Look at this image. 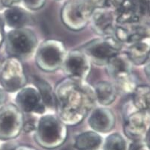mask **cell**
<instances>
[{
    "label": "cell",
    "instance_id": "obj_34",
    "mask_svg": "<svg viewBox=\"0 0 150 150\" xmlns=\"http://www.w3.org/2000/svg\"><path fill=\"white\" fill-rule=\"evenodd\" d=\"M1 67H2V63L0 61V69H1Z\"/></svg>",
    "mask_w": 150,
    "mask_h": 150
},
{
    "label": "cell",
    "instance_id": "obj_12",
    "mask_svg": "<svg viewBox=\"0 0 150 150\" xmlns=\"http://www.w3.org/2000/svg\"><path fill=\"white\" fill-rule=\"evenodd\" d=\"M148 124L149 118L146 111L137 110L125 117L124 133L133 141L143 140L149 131Z\"/></svg>",
    "mask_w": 150,
    "mask_h": 150
},
{
    "label": "cell",
    "instance_id": "obj_33",
    "mask_svg": "<svg viewBox=\"0 0 150 150\" xmlns=\"http://www.w3.org/2000/svg\"><path fill=\"white\" fill-rule=\"evenodd\" d=\"M3 24H4V21H3V18H2V15L0 13V28H2V27H3Z\"/></svg>",
    "mask_w": 150,
    "mask_h": 150
},
{
    "label": "cell",
    "instance_id": "obj_24",
    "mask_svg": "<svg viewBox=\"0 0 150 150\" xmlns=\"http://www.w3.org/2000/svg\"><path fill=\"white\" fill-rule=\"evenodd\" d=\"M117 83L118 89L125 94H132L137 87L136 81L132 74L117 80Z\"/></svg>",
    "mask_w": 150,
    "mask_h": 150
},
{
    "label": "cell",
    "instance_id": "obj_5",
    "mask_svg": "<svg viewBox=\"0 0 150 150\" xmlns=\"http://www.w3.org/2000/svg\"><path fill=\"white\" fill-rule=\"evenodd\" d=\"M108 8L118 24L138 23L149 15V0H110Z\"/></svg>",
    "mask_w": 150,
    "mask_h": 150
},
{
    "label": "cell",
    "instance_id": "obj_8",
    "mask_svg": "<svg viewBox=\"0 0 150 150\" xmlns=\"http://www.w3.org/2000/svg\"><path fill=\"white\" fill-rule=\"evenodd\" d=\"M24 67L20 59L10 57L2 64L0 69V84L5 92L20 91L26 84Z\"/></svg>",
    "mask_w": 150,
    "mask_h": 150
},
{
    "label": "cell",
    "instance_id": "obj_23",
    "mask_svg": "<svg viewBox=\"0 0 150 150\" xmlns=\"http://www.w3.org/2000/svg\"><path fill=\"white\" fill-rule=\"evenodd\" d=\"M105 150H125L126 144L123 137L118 133L108 136L105 143Z\"/></svg>",
    "mask_w": 150,
    "mask_h": 150
},
{
    "label": "cell",
    "instance_id": "obj_17",
    "mask_svg": "<svg viewBox=\"0 0 150 150\" xmlns=\"http://www.w3.org/2000/svg\"><path fill=\"white\" fill-rule=\"evenodd\" d=\"M4 23L13 29L24 28L29 21V15L26 9L19 5L6 8L2 15Z\"/></svg>",
    "mask_w": 150,
    "mask_h": 150
},
{
    "label": "cell",
    "instance_id": "obj_32",
    "mask_svg": "<svg viewBox=\"0 0 150 150\" xmlns=\"http://www.w3.org/2000/svg\"><path fill=\"white\" fill-rule=\"evenodd\" d=\"M4 38H5V36L3 35L2 28H0V47H1V46H2L4 42Z\"/></svg>",
    "mask_w": 150,
    "mask_h": 150
},
{
    "label": "cell",
    "instance_id": "obj_1",
    "mask_svg": "<svg viewBox=\"0 0 150 150\" xmlns=\"http://www.w3.org/2000/svg\"><path fill=\"white\" fill-rule=\"evenodd\" d=\"M54 93L59 119L67 125L82 122L96 100L93 88L85 81L70 78L61 81Z\"/></svg>",
    "mask_w": 150,
    "mask_h": 150
},
{
    "label": "cell",
    "instance_id": "obj_6",
    "mask_svg": "<svg viewBox=\"0 0 150 150\" xmlns=\"http://www.w3.org/2000/svg\"><path fill=\"white\" fill-rule=\"evenodd\" d=\"M121 48V43L114 36H106L88 42L81 47V51L92 62L102 66L119 54Z\"/></svg>",
    "mask_w": 150,
    "mask_h": 150
},
{
    "label": "cell",
    "instance_id": "obj_26",
    "mask_svg": "<svg viewBox=\"0 0 150 150\" xmlns=\"http://www.w3.org/2000/svg\"><path fill=\"white\" fill-rule=\"evenodd\" d=\"M28 114V117L26 118L24 117V120H23V129L25 132H31L36 130L38 121L35 119V117H32L30 114Z\"/></svg>",
    "mask_w": 150,
    "mask_h": 150
},
{
    "label": "cell",
    "instance_id": "obj_4",
    "mask_svg": "<svg viewBox=\"0 0 150 150\" xmlns=\"http://www.w3.org/2000/svg\"><path fill=\"white\" fill-rule=\"evenodd\" d=\"M5 50L10 57L19 59L26 58L33 54L38 46V38L28 28L13 29L4 38Z\"/></svg>",
    "mask_w": 150,
    "mask_h": 150
},
{
    "label": "cell",
    "instance_id": "obj_21",
    "mask_svg": "<svg viewBox=\"0 0 150 150\" xmlns=\"http://www.w3.org/2000/svg\"><path fill=\"white\" fill-rule=\"evenodd\" d=\"M34 83L43 99L45 106L51 109L56 108V96L51 85L46 80L37 76H34Z\"/></svg>",
    "mask_w": 150,
    "mask_h": 150
},
{
    "label": "cell",
    "instance_id": "obj_9",
    "mask_svg": "<svg viewBox=\"0 0 150 150\" xmlns=\"http://www.w3.org/2000/svg\"><path fill=\"white\" fill-rule=\"evenodd\" d=\"M24 116L17 105L8 104L0 108V140L16 138L23 129Z\"/></svg>",
    "mask_w": 150,
    "mask_h": 150
},
{
    "label": "cell",
    "instance_id": "obj_13",
    "mask_svg": "<svg viewBox=\"0 0 150 150\" xmlns=\"http://www.w3.org/2000/svg\"><path fill=\"white\" fill-rule=\"evenodd\" d=\"M113 36L119 42L134 43L142 41L149 36V30L144 25L137 23L118 24L114 27Z\"/></svg>",
    "mask_w": 150,
    "mask_h": 150
},
{
    "label": "cell",
    "instance_id": "obj_18",
    "mask_svg": "<svg viewBox=\"0 0 150 150\" xmlns=\"http://www.w3.org/2000/svg\"><path fill=\"white\" fill-rule=\"evenodd\" d=\"M96 100L103 106L112 104L117 95V89L113 84L108 81H100L93 88Z\"/></svg>",
    "mask_w": 150,
    "mask_h": 150
},
{
    "label": "cell",
    "instance_id": "obj_2",
    "mask_svg": "<svg viewBox=\"0 0 150 150\" xmlns=\"http://www.w3.org/2000/svg\"><path fill=\"white\" fill-rule=\"evenodd\" d=\"M67 136L66 125L59 117L48 114L38 120L35 140L43 148L47 149L58 148L64 143Z\"/></svg>",
    "mask_w": 150,
    "mask_h": 150
},
{
    "label": "cell",
    "instance_id": "obj_7",
    "mask_svg": "<svg viewBox=\"0 0 150 150\" xmlns=\"http://www.w3.org/2000/svg\"><path fill=\"white\" fill-rule=\"evenodd\" d=\"M66 55V49L62 42L45 40L37 50V65L45 72H54L62 66Z\"/></svg>",
    "mask_w": 150,
    "mask_h": 150
},
{
    "label": "cell",
    "instance_id": "obj_27",
    "mask_svg": "<svg viewBox=\"0 0 150 150\" xmlns=\"http://www.w3.org/2000/svg\"><path fill=\"white\" fill-rule=\"evenodd\" d=\"M129 150H149V146L147 145L145 140H134Z\"/></svg>",
    "mask_w": 150,
    "mask_h": 150
},
{
    "label": "cell",
    "instance_id": "obj_16",
    "mask_svg": "<svg viewBox=\"0 0 150 150\" xmlns=\"http://www.w3.org/2000/svg\"><path fill=\"white\" fill-rule=\"evenodd\" d=\"M105 66L108 74L116 81L132 75V63L126 54H117Z\"/></svg>",
    "mask_w": 150,
    "mask_h": 150
},
{
    "label": "cell",
    "instance_id": "obj_25",
    "mask_svg": "<svg viewBox=\"0 0 150 150\" xmlns=\"http://www.w3.org/2000/svg\"><path fill=\"white\" fill-rule=\"evenodd\" d=\"M46 0H21V3L26 10L38 11L46 4Z\"/></svg>",
    "mask_w": 150,
    "mask_h": 150
},
{
    "label": "cell",
    "instance_id": "obj_10",
    "mask_svg": "<svg viewBox=\"0 0 150 150\" xmlns=\"http://www.w3.org/2000/svg\"><path fill=\"white\" fill-rule=\"evenodd\" d=\"M63 65L66 74L73 79L86 81L90 74V60L81 50H73L68 53Z\"/></svg>",
    "mask_w": 150,
    "mask_h": 150
},
{
    "label": "cell",
    "instance_id": "obj_14",
    "mask_svg": "<svg viewBox=\"0 0 150 150\" xmlns=\"http://www.w3.org/2000/svg\"><path fill=\"white\" fill-rule=\"evenodd\" d=\"M91 21L96 33L102 37L113 36L115 23L114 11L109 8H102L94 10Z\"/></svg>",
    "mask_w": 150,
    "mask_h": 150
},
{
    "label": "cell",
    "instance_id": "obj_11",
    "mask_svg": "<svg viewBox=\"0 0 150 150\" xmlns=\"http://www.w3.org/2000/svg\"><path fill=\"white\" fill-rule=\"evenodd\" d=\"M16 104L22 112L25 114H44L46 111L43 101L35 88L24 87L16 96Z\"/></svg>",
    "mask_w": 150,
    "mask_h": 150
},
{
    "label": "cell",
    "instance_id": "obj_31",
    "mask_svg": "<svg viewBox=\"0 0 150 150\" xmlns=\"http://www.w3.org/2000/svg\"><path fill=\"white\" fill-rule=\"evenodd\" d=\"M12 150H36L35 148L32 146H25L21 145L18 146H15L12 149Z\"/></svg>",
    "mask_w": 150,
    "mask_h": 150
},
{
    "label": "cell",
    "instance_id": "obj_30",
    "mask_svg": "<svg viewBox=\"0 0 150 150\" xmlns=\"http://www.w3.org/2000/svg\"><path fill=\"white\" fill-rule=\"evenodd\" d=\"M7 98H8V96H7V93L3 89L0 88V106L3 105L7 101Z\"/></svg>",
    "mask_w": 150,
    "mask_h": 150
},
{
    "label": "cell",
    "instance_id": "obj_28",
    "mask_svg": "<svg viewBox=\"0 0 150 150\" xmlns=\"http://www.w3.org/2000/svg\"><path fill=\"white\" fill-rule=\"evenodd\" d=\"M91 2L96 8H108L110 0H91Z\"/></svg>",
    "mask_w": 150,
    "mask_h": 150
},
{
    "label": "cell",
    "instance_id": "obj_20",
    "mask_svg": "<svg viewBox=\"0 0 150 150\" xmlns=\"http://www.w3.org/2000/svg\"><path fill=\"white\" fill-rule=\"evenodd\" d=\"M102 137L96 132L80 134L75 140L74 146L78 150H96L102 144Z\"/></svg>",
    "mask_w": 150,
    "mask_h": 150
},
{
    "label": "cell",
    "instance_id": "obj_22",
    "mask_svg": "<svg viewBox=\"0 0 150 150\" xmlns=\"http://www.w3.org/2000/svg\"><path fill=\"white\" fill-rule=\"evenodd\" d=\"M150 90L148 85L137 86L132 93V104L137 110L148 111L149 109Z\"/></svg>",
    "mask_w": 150,
    "mask_h": 150
},
{
    "label": "cell",
    "instance_id": "obj_3",
    "mask_svg": "<svg viewBox=\"0 0 150 150\" xmlns=\"http://www.w3.org/2000/svg\"><path fill=\"white\" fill-rule=\"evenodd\" d=\"M95 9L91 0H68L61 8V20L69 29L80 31L91 22Z\"/></svg>",
    "mask_w": 150,
    "mask_h": 150
},
{
    "label": "cell",
    "instance_id": "obj_15",
    "mask_svg": "<svg viewBox=\"0 0 150 150\" xmlns=\"http://www.w3.org/2000/svg\"><path fill=\"white\" fill-rule=\"evenodd\" d=\"M88 123L95 132L108 133L115 125V116L110 109L98 108L92 111Z\"/></svg>",
    "mask_w": 150,
    "mask_h": 150
},
{
    "label": "cell",
    "instance_id": "obj_29",
    "mask_svg": "<svg viewBox=\"0 0 150 150\" xmlns=\"http://www.w3.org/2000/svg\"><path fill=\"white\" fill-rule=\"evenodd\" d=\"M0 3L5 8L17 6L21 3V0H0Z\"/></svg>",
    "mask_w": 150,
    "mask_h": 150
},
{
    "label": "cell",
    "instance_id": "obj_19",
    "mask_svg": "<svg viewBox=\"0 0 150 150\" xmlns=\"http://www.w3.org/2000/svg\"><path fill=\"white\" fill-rule=\"evenodd\" d=\"M125 54L133 64L137 66L144 64L149 57V46L144 41L132 43Z\"/></svg>",
    "mask_w": 150,
    "mask_h": 150
}]
</instances>
